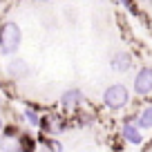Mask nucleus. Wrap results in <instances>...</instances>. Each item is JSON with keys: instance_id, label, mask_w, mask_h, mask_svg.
Here are the masks:
<instances>
[{"instance_id": "nucleus-1", "label": "nucleus", "mask_w": 152, "mask_h": 152, "mask_svg": "<svg viewBox=\"0 0 152 152\" xmlns=\"http://www.w3.org/2000/svg\"><path fill=\"white\" fill-rule=\"evenodd\" d=\"M23 43V29L14 20H5L0 25V54L2 56H14Z\"/></svg>"}, {"instance_id": "nucleus-2", "label": "nucleus", "mask_w": 152, "mask_h": 152, "mask_svg": "<svg viewBox=\"0 0 152 152\" xmlns=\"http://www.w3.org/2000/svg\"><path fill=\"white\" fill-rule=\"evenodd\" d=\"M128 101H130V92H128V87H125L123 83H114V85L105 87V92H103V105L107 110H112V112L123 110L125 105H128Z\"/></svg>"}, {"instance_id": "nucleus-3", "label": "nucleus", "mask_w": 152, "mask_h": 152, "mask_svg": "<svg viewBox=\"0 0 152 152\" xmlns=\"http://www.w3.org/2000/svg\"><path fill=\"white\" fill-rule=\"evenodd\" d=\"M134 92L139 96H150L152 94V67H141L134 76V83H132Z\"/></svg>"}, {"instance_id": "nucleus-4", "label": "nucleus", "mask_w": 152, "mask_h": 152, "mask_svg": "<svg viewBox=\"0 0 152 152\" xmlns=\"http://www.w3.org/2000/svg\"><path fill=\"white\" fill-rule=\"evenodd\" d=\"M132 67H134V58H132L130 52H116L110 58V69L116 72V74H125V72H130Z\"/></svg>"}, {"instance_id": "nucleus-5", "label": "nucleus", "mask_w": 152, "mask_h": 152, "mask_svg": "<svg viewBox=\"0 0 152 152\" xmlns=\"http://www.w3.org/2000/svg\"><path fill=\"white\" fill-rule=\"evenodd\" d=\"M83 101H85V94H83L81 87H67L61 94V105L63 107H78Z\"/></svg>"}, {"instance_id": "nucleus-6", "label": "nucleus", "mask_w": 152, "mask_h": 152, "mask_svg": "<svg viewBox=\"0 0 152 152\" xmlns=\"http://www.w3.org/2000/svg\"><path fill=\"white\" fill-rule=\"evenodd\" d=\"M121 137H123L128 143H132V145H139V143L143 141L141 128H139V125H134V123H130V121H125L123 130H121Z\"/></svg>"}, {"instance_id": "nucleus-7", "label": "nucleus", "mask_w": 152, "mask_h": 152, "mask_svg": "<svg viewBox=\"0 0 152 152\" xmlns=\"http://www.w3.org/2000/svg\"><path fill=\"white\" fill-rule=\"evenodd\" d=\"M7 72H9L11 78H25V76H29V65L23 58H14V61L7 65Z\"/></svg>"}, {"instance_id": "nucleus-8", "label": "nucleus", "mask_w": 152, "mask_h": 152, "mask_svg": "<svg viewBox=\"0 0 152 152\" xmlns=\"http://www.w3.org/2000/svg\"><path fill=\"white\" fill-rule=\"evenodd\" d=\"M137 125L141 130H152V103L141 110V114L137 116Z\"/></svg>"}, {"instance_id": "nucleus-9", "label": "nucleus", "mask_w": 152, "mask_h": 152, "mask_svg": "<svg viewBox=\"0 0 152 152\" xmlns=\"http://www.w3.org/2000/svg\"><path fill=\"white\" fill-rule=\"evenodd\" d=\"M23 116L29 121V125H34V128H40V123H43V116H40L36 110H31V107H25L23 110Z\"/></svg>"}, {"instance_id": "nucleus-10", "label": "nucleus", "mask_w": 152, "mask_h": 152, "mask_svg": "<svg viewBox=\"0 0 152 152\" xmlns=\"http://www.w3.org/2000/svg\"><path fill=\"white\" fill-rule=\"evenodd\" d=\"M16 141L20 143V148H23L25 152H34V148H36V145H34V141L29 139V134H18V139H16Z\"/></svg>"}, {"instance_id": "nucleus-11", "label": "nucleus", "mask_w": 152, "mask_h": 152, "mask_svg": "<svg viewBox=\"0 0 152 152\" xmlns=\"http://www.w3.org/2000/svg\"><path fill=\"white\" fill-rule=\"evenodd\" d=\"M2 150H5V152H25L23 148H20V143H18V141H14V143H7V145L2 143Z\"/></svg>"}, {"instance_id": "nucleus-12", "label": "nucleus", "mask_w": 152, "mask_h": 152, "mask_svg": "<svg viewBox=\"0 0 152 152\" xmlns=\"http://www.w3.org/2000/svg\"><path fill=\"white\" fill-rule=\"evenodd\" d=\"M47 148H49L52 152H63L61 141H56V139H47Z\"/></svg>"}, {"instance_id": "nucleus-13", "label": "nucleus", "mask_w": 152, "mask_h": 152, "mask_svg": "<svg viewBox=\"0 0 152 152\" xmlns=\"http://www.w3.org/2000/svg\"><path fill=\"white\" fill-rule=\"evenodd\" d=\"M2 130H5V139H18V130H16L14 125H9V128L2 125Z\"/></svg>"}, {"instance_id": "nucleus-14", "label": "nucleus", "mask_w": 152, "mask_h": 152, "mask_svg": "<svg viewBox=\"0 0 152 152\" xmlns=\"http://www.w3.org/2000/svg\"><path fill=\"white\" fill-rule=\"evenodd\" d=\"M125 5V9H130V11H137V7H134V0H121Z\"/></svg>"}, {"instance_id": "nucleus-15", "label": "nucleus", "mask_w": 152, "mask_h": 152, "mask_svg": "<svg viewBox=\"0 0 152 152\" xmlns=\"http://www.w3.org/2000/svg\"><path fill=\"white\" fill-rule=\"evenodd\" d=\"M137 2H141V5H150L152 0H137Z\"/></svg>"}, {"instance_id": "nucleus-16", "label": "nucleus", "mask_w": 152, "mask_h": 152, "mask_svg": "<svg viewBox=\"0 0 152 152\" xmlns=\"http://www.w3.org/2000/svg\"><path fill=\"white\" fill-rule=\"evenodd\" d=\"M34 2H49V0H34Z\"/></svg>"}, {"instance_id": "nucleus-17", "label": "nucleus", "mask_w": 152, "mask_h": 152, "mask_svg": "<svg viewBox=\"0 0 152 152\" xmlns=\"http://www.w3.org/2000/svg\"><path fill=\"white\" fill-rule=\"evenodd\" d=\"M0 132H2V119H0Z\"/></svg>"}, {"instance_id": "nucleus-18", "label": "nucleus", "mask_w": 152, "mask_h": 152, "mask_svg": "<svg viewBox=\"0 0 152 152\" xmlns=\"http://www.w3.org/2000/svg\"><path fill=\"white\" fill-rule=\"evenodd\" d=\"M0 2H2V0H0Z\"/></svg>"}]
</instances>
